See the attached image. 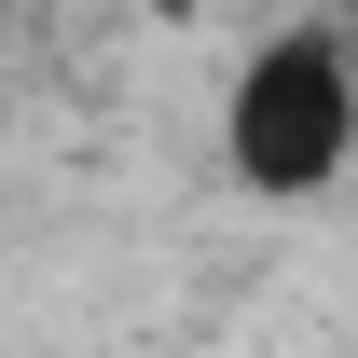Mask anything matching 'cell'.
I'll use <instances>...</instances> for the list:
<instances>
[{
    "instance_id": "obj_1",
    "label": "cell",
    "mask_w": 358,
    "mask_h": 358,
    "mask_svg": "<svg viewBox=\"0 0 358 358\" xmlns=\"http://www.w3.org/2000/svg\"><path fill=\"white\" fill-rule=\"evenodd\" d=\"M358 166V28L345 14H275L221 69V179L248 207H317Z\"/></svg>"
}]
</instances>
